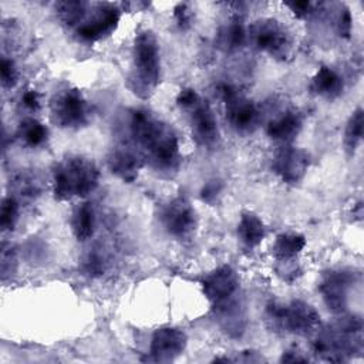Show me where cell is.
I'll return each instance as SVG.
<instances>
[{
    "label": "cell",
    "mask_w": 364,
    "mask_h": 364,
    "mask_svg": "<svg viewBox=\"0 0 364 364\" xmlns=\"http://www.w3.org/2000/svg\"><path fill=\"white\" fill-rule=\"evenodd\" d=\"M129 132L142 156L162 173L176 172L181 149L176 132L171 125L146 109H134L129 117Z\"/></svg>",
    "instance_id": "obj_1"
},
{
    "label": "cell",
    "mask_w": 364,
    "mask_h": 364,
    "mask_svg": "<svg viewBox=\"0 0 364 364\" xmlns=\"http://www.w3.org/2000/svg\"><path fill=\"white\" fill-rule=\"evenodd\" d=\"M161 81V50L155 34L144 30L132 46V64L128 77L129 90L139 98H149Z\"/></svg>",
    "instance_id": "obj_2"
},
{
    "label": "cell",
    "mask_w": 364,
    "mask_h": 364,
    "mask_svg": "<svg viewBox=\"0 0 364 364\" xmlns=\"http://www.w3.org/2000/svg\"><path fill=\"white\" fill-rule=\"evenodd\" d=\"M100 182V171L94 161L70 155L61 159L53 169V193L58 200L85 198L95 191Z\"/></svg>",
    "instance_id": "obj_3"
},
{
    "label": "cell",
    "mask_w": 364,
    "mask_h": 364,
    "mask_svg": "<svg viewBox=\"0 0 364 364\" xmlns=\"http://www.w3.org/2000/svg\"><path fill=\"white\" fill-rule=\"evenodd\" d=\"M178 107L185 112L192 138L198 145L213 148L220 139L216 117L206 100L193 88H183L176 97Z\"/></svg>",
    "instance_id": "obj_4"
},
{
    "label": "cell",
    "mask_w": 364,
    "mask_h": 364,
    "mask_svg": "<svg viewBox=\"0 0 364 364\" xmlns=\"http://www.w3.org/2000/svg\"><path fill=\"white\" fill-rule=\"evenodd\" d=\"M267 320L274 330L297 336L316 334L320 328L318 311L311 304L301 300L270 304L267 309Z\"/></svg>",
    "instance_id": "obj_5"
},
{
    "label": "cell",
    "mask_w": 364,
    "mask_h": 364,
    "mask_svg": "<svg viewBox=\"0 0 364 364\" xmlns=\"http://www.w3.org/2000/svg\"><path fill=\"white\" fill-rule=\"evenodd\" d=\"M50 118L64 129H80L90 122L91 108L78 88L65 87L50 100Z\"/></svg>",
    "instance_id": "obj_6"
},
{
    "label": "cell",
    "mask_w": 364,
    "mask_h": 364,
    "mask_svg": "<svg viewBox=\"0 0 364 364\" xmlns=\"http://www.w3.org/2000/svg\"><path fill=\"white\" fill-rule=\"evenodd\" d=\"M219 94L225 105V118L237 134H252L260 124V111L257 105L243 95L236 87L222 84Z\"/></svg>",
    "instance_id": "obj_7"
},
{
    "label": "cell",
    "mask_w": 364,
    "mask_h": 364,
    "mask_svg": "<svg viewBox=\"0 0 364 364\" xmlns=\"http://www.w3.org/2000/svg\"><path fill=\"white\" fill-rule=\"evenodd\" d=\"M159 222L165 232L178 240L191 239L198 229L196 210L183 196H175L162 206Z\"/></svg>",
    "instance_id": "obj_8"
},
{
    "label": "cell",
    "mask_w": 364,
    "mask_h": 364,
    "mask_svg": "<svg viewBox=\"0 0 364 364\" xmlns=\"http://www.w3.org/2000/svg\"><path fill=\"white\" fill-rule=\"evenodd\" d=\"M252 44L274 58H284L290 48V38L284 27L273 18H260L249 27Z\"/></svg>",
    "instance_id": "obj_9"
},
{
    "label": "cell",
    "mask_w": 364,
    "mask_h": 364,
    "mask_svg": "<svg viewBox=\"0 0 364 364\" xmlns=\"http://www.w3.org/2000/svg\"><path fill=\"white\" fill-rule=\"evenodd\" d=\"M239 290V279L236 272L228 266H219L208 273L202 280V291L213 304L215 310L235 300Z\"/></svg>",
    "instance_id": "obj_10"
},
{
    "label": "cell",
    "mask_w": 364,
    "mask_h": 364,
    "mask_svg": "<svg viewBox=\"0 0 364 364\" xmlns=\"http://www.w3.org/2000/svg\"><path fill=\"white\" fill-rule=\"evenodd\" d=\"M121 10L112 3H98L92 14L75 30L77 38L82 43L98 41L111 34L118 26Z\"/></svg>",
    "instance_id": "obj_11"
},
{
    "label": "cell",
    "mask_w": 364,
    "mask_h": 364,
    "mask_svg": "<svg viewBox=\"0 0 364 364\" xmlns=\"http://www.w3.org/2000/svg\"><path fill=\"white\" fill-rule=\"evenodd\" d=\"M354 282L353 273L344 269L330 270L320 282L318 290L327 309L334 314H343L347 309L348 293Z\"/></svg>",
    "instance_id": "obj_12"
},
{
    "label": "cell",
    "mask_w": 364,
    "mask_h": 364,
    "mask_svg": "<svg viewBox=\"0 0 364 364\" xmlns=\"http://www.w3.org/2000/svg\"><path fill=\"white\" fill-rule=\"evenodd\" d=\"M310 165L309 154L297 146L282 145L274 154L272 161V168L276 175L289 185L299 183L307 173Z\"/></svg>",
    "instance_id": "obj_13"
},
{
    "label": "cell",
    "mask_w": 364,
    "mask_h": 364,
    "mask_svg": "<svg viewBox=\"0 0 364 364\" xmlns=\"http://www.w3.org/2000/svg\"><path fill=\"white\" fill-rule=\"evenodd\" d=\"M188 343L186 334L176 327H161L154 331L149 344V360L169 363L179 357Z\"/></svg>",
    "instance_id": "obj_14"
},
{
    "label": "cell",
    "mask_w": 364,
    "mask_h": 364,
    "mask_svg": "<svg viewBox=\"0 0 364 364\" xmlns=\"http://www.w3.org/2000/svg\"><path fill=\"white\" fill-rule=\"evenodd\" d=\"M303 128V117L297 109L287 108L272 119L266 125V134L270 139L282 144L290 145Z\"/></svg>",
    "instance_id": "obj_15"
},
{
    "label": "cell",
    "mask_w": 364,
    "mask_h": 364,
    "mask_svg": "<svg viewBox=\"0 0 364 364\" xmlns=\"http://www.w3.org/2000/svg\"><path fill=\"white\" fill-rule=\"evenodd\" d=\"M144 165V158L136 151L125 146L114 148L108 155V168L124 182H134Z\"/></svg>",
    "instance_id": "obj_16"
},
{
    "label": "cell",
    "mask_w": 364,
    "mask_h": 364,
    "mask_svg": "<svg viewBox=\"0 0 364 364\" xmlns=\"http://www.w3.org/2000/svg\"><path fill=\"white\" fill-rule=\"evenodd\" d=\"M344 81L341 75L327 65H321L313 75L310 91L324 100H336L343 94Z\"/></svg>",
    "instance_id": "obj_17"
},
{
    "label": "cell",
    "mask_w": 364,
    "mask_h": 364,
    "mask_svg": "<svg viewBox=\"0 0 364 364\" xmlns=\"http://www.w3.org/2000/svg\"><path fill=\"white\" fill-rule=\"evenodd\" d=\"M266 236V226L263 220L253 212L245 210L240 213L237 223V237L249 249L262 243Z\"/></svg>",
    "instance_id": "obj_18"
},
{
    "label": "cell",
    "mask_w": 364,
    "mask_h": 364,
    "mask_svg": "<svg viewBox=\"0 0 364 364\" xmlns=\"http://www.w3.org/2000/svg\"><path fill=\"white\" fill-rule=\"evenodd\" d=\"M306 246V237L296 232H283L276 236L272 255L276 260L286 263L293 260Z\"/></svg>",
    "instance_id": "obj_19"
},
{
    "label": "cell",
    "mask_w": 364,
    "mask_h": 364,
    "mask_svg": "<svg viewBox=\"0 0 364 364\" xmlns=\"http://www.w3.org/2000/svg\"><path fill=\"white\" fill-rule=\"evenodd\" d=\"M71 230L78 242H85L94 235L95 215L90 203L78 205L71 213Z\"/></svg>",
    "instance_id": "obj_20"
},
{
    "label": "cell",
    "mask_w": 364,
    "mask_h": 364,
    "mask_svg": "<svg viewBox=\"0 0 364 364\" xmlns=\"http://www.w3.org/2000/svg\"><path fill=\"white\" fill-rule=\"evenodd\" d=\"M20 142L28 148H37L46 144L48 138L47 127L33 117H27L20 121L16 132Z\"/></svg>",
    "instance_id": "obj_21"
},
{
    "label": "cell",
    "mask_w": 364,
    "mask_h": 364,
    "mask_svg": "<svg viewBox=\"0 0 364 364\" xmlns=\"http://www.w3.org/2000/svg\"><path fill=\"white\" fill-rule=\"evenodd\" d=\"M363 128H364V114L358 107L351 112L346 129H344V148L350 155H354L357 148L363 141Z\"/></svg>",
    "instance_id": "obj_22"
},
{
    "label": "cell",
    "mask_w": 364,
    "mask_h": 364,
    "mask_svg": "<svg viewBox=\"0 0 364 364\" xmlns=\"http://www.w3.org/2000/svg\"><path fill=\"white\" fill-rule=\"evenodd\" d=\"M87 3L75 1V0H65L55 3V13L63 21V24L68 27H78L87 14Z\"/></svg>",
    "instance_id": "obj_23"
},
{
    "label": "cell",
    "mask_w": 364,
    "mask_h": 364,
    "mask_svg": "<svg viewBox=\"0 0 364 364\" xmlns=\"http://www.w3.org/2000/svg\"><path fill=\"white\" fill-rule=\"evenodd\" d=\"M219 44L226 50H236L242 47L247 38V33L239 18L230 20L219 31Z\"/></svg>",
    "instance_id": "obj_24"
},
{
    "label": "cell",
    "mask_w": 364,
    "mask_h": 364,
    "mask_svg": "<svg viewBox=\"0 0 364 364\" xmlns=\"http://www.w3.org/2000/svg\"><path fill=\"white\" fill-rule=\"evenodd\" d=\"M18 215H20V206L16 198L13 196H6L1 200V208H0V228L3 232H11L17 222H18Z\"/></svg>",
    "instance_id": "obj_25"
},
{
    "label": "cell",
    "mask_w": 364,
    "mask_h": 364,
    "mask_svg": "<svg viewBox=\"0 0 364 364\" xmlns=\"http://www.w3.org/2000/svg\"><path fill=\"white\" fill-rule=\"evenodd\" d=\"M16 264H17V257H16V252L11 247V245L3 243L1 245V256H0V266H1V277L3 280L14 273L16 270Z\"/></svg>",
    "instance_id": "obj_26"
},
{
    "label": "cell",
    "mask_w": 364,
    "mask_h": 364,
    "mask_svg": "<svg viewBox=\"0 0 364 364\" xmlns=\"http://www.w3.org/2000/svg\"><path fill=\"white\" fill-rule=\"evenodd\" d=\"M0 75H1V85L4 88H11L18 78V71L13 60L3 57L0 63Z\"/></svg>",
    "instance_id": "obj_27"
},
{
    "label": "cell",
    "mask_w": 364,
    "mask_h": 364,
    "mask_svg": "<svg viewBox=\"0 0 364 364\" xmlns=\"http://www.w3.org/2000/svg\"><path fill=\"white\" fill-rule=\"evenodd\" d=\"M173 18L182 30L191 27V24H192V10L189 9V4L188 3L176 4L175 9H173Z\"/></svg>",
    "instance_id": "obj_28"
},
{
    "label": "cell",
    "mask_w": 364,
    "mask_h": 364,
    "mask_svg": "<svg viewBox=\"0 0 364 364\" xmlns=\"http://www.w3.org/2000/svg\"><path fill=\"white\" fill-rule=\"evenodd\" d=\"M334 26H336L337 34L340 37H346V38L350 37V34H351V16H350V11L347 9H343V10L338 11Z\"/></svg>",
    "instance_id": "obj_29"
},
{
    "label": "cell",
    "mask_w": 364,
    "mask_h": 364,
    "mask_svg": "<svg viewBox=\"0 0 364 364\" xmlns=\"http://www.w3.org/2000/svg\"><path fill=\"white\" fill-rule=\"evenodd\" d=\"M296 17H306L313 13V3L310 1H287L284 3Z\"/></svg>",
    "instance_id": "obj_30"
},
{
    "label": "cell",
    "mask_w": 364,
    "mask_h": 364,
    "mask_svg": "<svg viewBox=\"0 0 364 364\" xmlns=\"http://www.w3.org/2000/svg\"><path fill=\"white\" fill-rule=\"evenodd\" d=\"M21 102L30 111H37L40 108V97L34 90H27L21 97Z\"/></svg>",
    "instance_id": "obj_31"
},
{
    "label": "cell",
    "mask_w": 364,
    "mask_h": 364,
    "mask_svg": "<svg viewBox=\"0 0 364 364\" xmlns=\"http://www.w3.org/2000/svg\"><path fill=\"white\" fill-rule=\"evenodd\" d=\"M280 361H284V363H306V361H309V357L303 355V353H300V351L291 350V351L283 353Z\"/></svg>",
    "instance_id": "obj_32"
},
{
    "label": "cell",
    "mask_w": 364,
    "mask_h": 364,
    "mask_svg": "<svg viewBox=\"0 0 364 364\" xmlns=\"http://www.w3.org/2000/svg\"><path fill=\"white\" fill-rule=\"evenodd\" d=\"M219 192H220L219 182L213 181V182L208 183V185L203 188V191H202V196H203V199H206L208 202H210V198H216V196L219 195Z\"/></svg>",
    "instance_id": "obj_33"
}]
</instances>
